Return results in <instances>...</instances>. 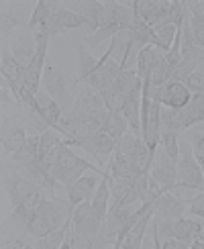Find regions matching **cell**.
<instances>
[{
    "label": "cell",
    "instance_id": "obj_1",
    "mask_svg": "<svg viewBox=\"0 0 204 249\" xmlns=\"http://www.w3.org/2000/svg\"><path fill=\"white\" fill-rule=\"evenodd\" d=\"M45 188L41 184L25 178L23 174L10 170L6 178V194L10 198L13 213L8 216V223L13 225H27V221L33 216L37 206L43 198Z\"/></svg>",
    "mask_w": 204,
    "mask_h": 249
},
{
    "label": "cell",
    "instance_id": "obj_2",
    "mask_svg": "<svg viewBox=\"0 0 204 249\" xmlns=\"http://www.w3.org/2000/svg\"><path fill=\"white\" fill-rule=\"evenodd\" d=\"M74 209L76 206L69 200H61V198H55V196L45 198L43 196L33 216L27 221L25 233L31 237H43L51 231H57L71 219Z\"/></svg>",
    "mask_w": 204,
    "mask_h": 249
},
{
    "label": "cell",
    "instance_id": "obj_3",
    "mask_svg": "<svg viewBox=\"0 0 204 249\" xmlns=\"http://www.w3.org/2000/svg\"><path fill=\"white\" fill-rule=\"evenodd\" d=\"M88 170L94 172V174L104 176V170H102L100 165L92 163V161H86L84 158H78V155L69 149L68 141H61L59 143L57 161H55L53 170H51V174H49V180H47V192H49V196H55L53 188H55L57 182H61L66 186V190H69L71 186H74V182L80 180L82 174L88 172Z\"/></svg>",
    "mask_w": 204,
    "mask_h": 249
},
{
    "label": "cell",
    "instance_id": "obj_4",
    "mask_svg": "<svg viewBox=\"0 0 204 249\" xmlns=\"http://www.w3.org/2000/svg\"><path fill=\"white\" fill-rule=\"evenodd\" d=\"M104 219L106 216L92 204V200L78 204L71 214V249H96Z\"/></svg>",
    "mask_w": 204,
    "mask_h": 249
},
{
    "label": "cell",
    "instance_id": "obj_5",
    "mask_svg": "<svg viewBox=\"0 0 204 249\" xmlns=\"http://www.w3.org/2000/svg\"><path fill=\"white\" fill-rule=\"evenodd\" d=\"M202 229H204L202 223L186 219V216L171 219V221H159L155 216L151 219V233H153V245H155V249H161V241L168 239V237H176V239L188 243L192 247V241L196 239Z\"/></svg>",
    "mask_w": 204,
    "mask_h": 249
},
{
    "label": "cell",
    "instance_id": "obj_6",
    "mask_svg": "<svg viewBox=\"0 0 204 249\" xmlns=\"http://www.w3.org/2000/svg\"><path fill=\"white\" fill-rule=\"evenodd\" d=\"M200 66H204V49L194 41L192 29H190V10L182 25V61L178 70L173 71V82H186L192 71H196Z\"/></svg>",
    "mask_w": 204,
    "mask_h": 249
},
{
    "label": "cell",
    "instance_id": "obj_7",
    "mask_svg": "<svg viewBox=\"0 0 204 249\" xmlns=\"http://www.w3.org/2000/svg\"><path fill=\"white\" fill-rule=\"evenodd\" d=\"M176 188L204 190V174L200 163L194 158L190 141L180 145V160L176 163Z\"/></svg>",
    "mask_w": 204,
    "mask_h": 249
},
{
    "label": "cell",
    "instance_id": "obj_8",
    "mask_svg": "<svg viewBox=\"0 0 204 249\" xmlns=\"http://www.w3.org/2000/svg\"><path fill=\"white\" fill-rule=\"evenodd\" d=\"M86 18L82 17L78 10H68L64 6H59L57 2H51V10H49V17L43 25H41L35 35H61L66 31L71 29H86Z\"/></svg>",
    "mask_w": 204,
    "mask_h": 249
},
{
    "label": "cell",
    "instance_id": "obj_9",
    "mask_svg": "<svg viewBox=\"0 0 204 249\" xmlns=\"http://www.w3.org/2000/svg\"><path fill=\"white\" fill-rule=\"evenodd\" d=\"M112 53H115V49L108 47L106 53L98 59L94 71H92L88 78L82 80V84H88V86L94 88L98 94H104V92L112 86V82H115L119 78V74L122 71L120 61L112 57Z\"/></svg>",
    "mask_w": 204,
    "mask_h": 249
},
{
    "label": "cell",
    "instance_id": "obj_10",
    "mask_svg": "<svg viewBox=\"0 0 204 249\" xmlns=\"http://www.w3.org/2000/svg\"><path fill=\"white\" fill-rule=\"evenodd\" d=\"M43 86H45V92L57 102L64 112H68V110L71 108V105H74V102H71V92H69V88L76 86V80H74V82L68 80L64 74H61V70L49 66V68H45V71H43Z\"/></svg>",
    "mask_w": 204,
    "mask_h": 249
},
{
    "label": "cell",
    "instance_id": "obj_11",
    "mask_svg": "<svg viewBox=\"0 0 204 249\" xmlns=\"http://www.w3.org/2000/svg\"><path fill=\"white\" fill-rule=\"evenodd\" d=\"M139 82H143L137 74V70H122L119 78L112 82V86L104 92V94H100L102 98H104V105L108 110H120L122 112V100H125L133 88H135Z\"/></svg>",
    "mask_w": 204,
    "mask_h": 249
},
{
    "label": "cell",
    "instance_id": "obj_12",
    "mask_svg": "<svg viewBox=\"0 0 204 249\" xmlns=\"http://www.w3.org/2000/svg\"><path fill=\"white\" fill-rule=\"evenodd\" d=\"M151 100H157L161 107L168 108H184L192 100V92L184 82H166L159 88H151Z\"/></svg>",
    "mask_w": 204,
    "mask_h": 249
},
{
    "label": "cell",
    "instance_id": "obj_13",
    "mask_svg": "<svg viewBox=\"0 0 204 249\" xmlns=\"http://www.w3.org/2000/svg\"><path fill=\"white\" fill-rule=\"evenodd\" d=\"M151 178L161 186V192H170L176 188V161L166 153L161 145H157L155 153H153Z\"/></svg>",
    "mask_w": 204,
    "mask_h": 249
},
{
    "label": "cell",
    "instance_id": "obj_14",
    "mask_svg": "<svg viewBox=\"0 0 204 249\" xmlns=\"http://www.w3.org/2000/svg\"><path fill=\"white\" fill-rule=\"evenodd\" d=\"M78 147H82L84 151H88L92 158L98 161L100 168H106L108 160L112 158V153H115L117 141L112 139L106 131H98V133L92 135V137H88L86 141H82Z\"/></svg>",
    "mask_w": 204,
    "mask_h": 249
},
{
    "label": "cell",
    "instance_id": "obj_15",
    "mask_svg": "<svg viewBox=\"0 0 204 249\" xmlns=\"http://www.w3.org/2000/svg\"><path fill=\"white\" fill-rule=\"evenodd\" d=\"M69 110H76L80 115H88V117H100V119H104L106 112H108V108L104 105V98L88 84L78 92V96H76Z\"/></svg>",
    "mask_w": 204,
    "mask_h": 249
},
{
    "label": "cell",
    "instance_id": "obj_16",
    "mask_svg": "<svg viewBox=\"0 0 204 249\" xmlns=\"http://www.w3.org/2000/svg\"><path fill=\"white\" fill-rule=\"evenodd\" d=\"M188 202L178 196L173 190L170 192H161L155 202H153V216L159 221H171V219H180L186 213Z\"/></svg>",
    "mask_w": 204,
    "mask_h": 249
},
{
    "label": "cell",
    "instance_id": "obj_17",
    "mask_svg": "<svg viewBox=\"0 0 204 249\" xmlns=\"http://www.w3.org/2000/svg\"><path fill=\"white\" fill-rule=\"evenodd\" d=\"M10 51H13L15 59L18 61V66L23 68V70H27L31 66V61H33L35 55H37V37H35V31L27 25L25 31H20V33L13 39V43H10Z\"/></svg>",
    "mask_w": 204,
    "mask_h": 249
},
{
    "label": "cell",
    "instance_id": "obj_18",
    "mask_svg": "<svg viewBox=\"0 0 204 249\" xmlns=\"http://www.w3.org/2000/svg\"><path fill=\"white\" fill-rule=\"evenodd\" d=\"M0 68H2V76L8 82V88L13 92L17 105L20 107V84H23V71L25 70L18 66L13 51H8L6 47H2V51H0Z\"/></svg>",
    "mask_w": 204,
    "mask_h": 249
},
{
    "label": "cell",
    "instance_id": "obj_19",
    "mask_svg": "<svg viewBox=\"0 0 204 249\" xmlns=\"http://www.w3.org/2000/svg\"><path fill=\"white\" fill-rule=\"evenodd\" d=\"M0 139H2V147L10 153L18 151L27 141L25 129L18 124V117L15 115H4L2 117V127H0Z\"/></svg>",
    "mask_w": 204,
    "mask_h": 249
},
{
    "label": "cell",
    "instance_id": "obj_20",
    "mask_svg": "<svg viewBox=\"0 0 204 249\" xmlns=\"http://www.w3.org/2000/svg\"><path fill=\"white\" fill-rule=\"evenodd\" d=\"M100 180H102L100 174H96V176H82V178L76 180L74 186L68 190V200L74 206L86 202V200H92L94 198V194H96V190H98V186H100Z\"/></svg>",
    "mask_w": 204,
    "mask_h": 249
},
{
    "label": "cell",
    "instance_id": "obj_21",
    "mask_svg": "<svg viewBox=\"0 0 204 249\" xmlns=\"http://www.w3.org/2000/svg\"><path fill=\"white\" fill-rule=\"evenodd\" d=\"M37 112L43 117V121L49 124L51 129L57 131L64 110H61V107L47 94V92H37Z\"/></svg>",
    "mask_w": 204,
    "mask_h": 249
},
{
    "label": "cell",
    "instance_id": "obj_22",
    "mask_svg": "<svg viewBox=\"0 0 204 249\" xmlns=\"http://www.w3.org/2000/svg\"><path fill=\"white\" fill-rule=\"evenodd\" d=\"M129 129V121L125 119L120 110H108L106 117H104V123H102V131H106L108 135L115 141H119L122 135L127 133Z\"/></svg>",
    "mask_w": 204,
    "mask_h": 249
},
{
    "label": "cell",
    "instance_id": "obj_23",
    "mask_svg": "<svg viewBox=\"0 0 204 249\" xmlns=\"http://www.w3.org/2000/svg\"><path fill=\"white\" fill-rule=\"evenodd\" d=\"M151 219H153V206L141 216L139 223L129 231V235L125 237V241H122V247H125V249H139L141 241H143V235H145L147 227L151 225Z\"/></svg>",
    "mask_w": 204,
    "mask_h": 249
},
{
    "label": "cell",
    "instance_id": "obj_24",
    "mask_svg": "<svg viewBox=\"0 0 204 249\" xmlns=\"http://www.w3.org/2000/svg\"><path fill=\"white\" fill-rule=\"evenodd\" d=\"M23 23H25V13L20 8H17V6L2 8V13H0V33H2V39H6Z\"/></svg>",
    "mask_w": 204,
    "mask_h": 249
},
{
    "label": "cell",
    "instance_id": "obj_25",
    "mask_svg": "<svg viewBox=\"0 0 204 249\" xmlns=\"http://www.w3.org/2000/svg\"><path fill=\"white\" fill-rule=\"evenodd\" d=\"M69 229H71V219L61 227V229L51 231V233H47L43 237H37V239L33 241V249H57V247H61L64 241H66Z\"/></svg>",
    "mask_w": 204,
    "mask_h": 249
},
{
    "label": "cell",
    "instance_id": "obj_26",
    "mask_svg": "<svg viewBox=\"0 0 204 249\" xmlns=\"http://www.w3.org/2000/svg\"><path fill=\"white\" fill-rule=\"evenodd\" d=\"M96 64H98V59L92 57L84 45H80V47H78V71H80V74H78V78H76V84H80V82L84 80V78H88L92 71H94Z\"/></svg>",
    "mask_w": 204,
    "mask_h": 249
},
{
    "label": "cell",
    "instance_id": "obj_27",
    "mask_svg": "<svg viewBox=\"0 0 204 249\" xmlns=\"http://www.w3.org/2000/svg\"><path fill=\"white\" fill-rule=\"evenodd\" d=\"M64 141L59 137V131H55V129H47V131H43L39 135V158H45V155L49 153V151H53L57 145Z\"/></svg>",
    "mask_w": 204,
    "mask_h": 249
},
{
    "label": "cell",
    "instance_id": "obj_28",
    "mask_svg": "<svg viewBox=\"0 0 204 249\" xmlns=\"http://www.w3.org/2000/svg\"><path fill=\"white\" fill-rule=\"evenodd\" d=\"M153 51H155L153 45H145L137 53V74H139L141 80L149 78V71H151V66H153Z\"/></svg>",
    "mask_w": 204,
    "mask_h": 249
},
{
    "label": "cell",
    "instance_id": "obj_29",
    "mask_svg": "<svg viewBox=\"0 0 204 249\" xmlns=\"http://www.w3.org/2000/svg\"><path fill=\"white\" fill-rule=\"evenodd\" d=\"M159 145L163 149H166V153L170 155V158L178 163L180 160V141H178V133L173 131H161L159 135Z\"/></svg>",
    "mask_w": 204,
    "mask_h": 249
},
{
    "label": "cell",
    "instance_id": "obj_30",
    "mask_svg": "<svg viewBox=\"0 0 204 249\" xmlns=\"http://www.w3.org/2000/svg\"><path fill=\"white\" fill-rule=\"evenodd\" d=\"M131 6L143 20H145V23H149V20L157 15L159 0H135V2H131Z\"/></svg>",
    "mask_w": 204,
    "mask_h": 249
},
{
    "label": "cell",
    "instance_id": "obj_31",
    "mask_svg": "<svg viewBox=\"0 0 204 249\" xmlns=\"http://www.w3.org/2000/svg\"><path fill=\"white\" fill-rule=\"evenodd\" d=\"M49 10H51V2H49V0H39V2L35 4V10H33V15H31V18H29L27 25L33 29V31H37V29L47 20Z\"/></svg>",
    "mask_w": 204,
    "mask_h": 249
},
{
    "label": "cell",
    "instance_id": "obj_32",
    "mask_svg": "<svg viewBox=\"0 0 204 249\" xmlns=\"http://www.w3.org/2000/svg\"><path fill=\"white\" fill-rule=\"evenodd\" d=\"M190 29H192L194 41L204 49V15L190 10Z\"/></svg>",
    "mask_w": 204,
    "mask_h": 249
},
{
    "label": "cell",
    "instance_id": "obj_33",
    "mask_svg": "<svg viewBox=\"0 0 204 249\" xmlns=\"http://www.w3.org/2000/svg\"><path fill=\"white\" fill-rule=\"evenodd\" d=\"M188 137H190V145H192L194 158H196V161L200 163L202 174H204V135L198 133V131H190Z\"/></svg>",
    "mask_w": 204,
    "mask_h": 249
},
{
    "label": "cell",
    "instance_id": "obj_34",
    "mask_svg": "<svg viewBox=\"0 0 204 249\" xmlns=\"http://www.w3.org/2000/svg\"><path fill=\"white\" fill-rule=\"evenodd\" d=\"M184 84L188 86L190 92H200V94H204V70H196V71H192V74L188 76V80L184 82Z\"/></svg>",
    "mask_w": 204,
    "mask_h": 249
},
{
    "label": "cell",
    "instance_id": "obj_35",
    "mask_svg": "<svg viewBox=\"0 0 204 249\" xmlns=\"http://www.w3.org/2000/svg\"><path fill=\"white\" fill-rule=\"evenodd\" d=\"M188 211L194 216H200V219H204V192L192 196V198L188 200Z\"/></svg>",
    "mask_w": 204,
    "mask_h": 249
},
{
    "label": "cell",
    "instance_id": "obj_36",
    "mask_svg": "<svg viewBox=\"0 0 204 249\" xmlns=\"http://www.w3.org/2000/svg\"><path fill=\"white\" fill-rule=\"evenodd\" d=\"M161 249H190V245L176 239V237H168V239L161 241Z\"/></svg>",
    "mask_w": 204,
    "mask_h": 249
},
{
    "label": "cell",
    "instance_id": "obj_37",
    "mask_svg": "<svg viewBox=\"0 0 204 249\" xmlns=\"http://www.w3.org/2000/svg\"><path fill=\"white\" fill-rule=\"evenodd\" d=\"M0 100H2V105H10V102H13V98H10V94H8L6 86L0 88Z\"/></svg>",
    "mask_w": 204,
    "mask_h": 249
},
{
    "label": "cell",
    "instance_id": "obj_38",
    "mask_svg": "<svg viewBox=\"0 0 204 249\" xmlns=\"http://www.w3.org/2000/svg\"><path fill=\"white\" fill-rule=\"evenodd\" d=\"M198 239H200V241H202V243H204V229H202V231H200V233H198Z\"/></svg>",
    "mask_w": 204,
    "mask_h": 249
}]
</instances>
